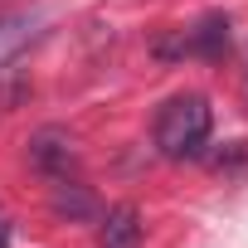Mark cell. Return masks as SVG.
<instances>
[{
	"mask_svg": "<svg viewBox=\"0 0 248 248\" xmlns=\"http://www.w3.org/2000/svg\"><path fill=\"white\" fill-rule=\"evenodd\" d=\"M229 49V20L224 15H204L195 30H185V54L195 59H224Z\"/></svg>",
	"mask_w": 248,
	"mask_h": 248,
	"instance_id": "cell-4",
	"label": "cell"
},
{
	"mask_svg": "<svg viewBox=\"0 0 248 248\" xmlns=\"http://www.w3.org/2000/svg\"><path fill=\"white\" fill-rule=\"evenodd\" d=\"M30 34H34L30 20H0V68H5V63L30 44Z\"/></svg>",
	"mask_w": 248,
	"mask_h": 248,
	"instance_id": "cell-6",
	"label": "cell"
},
{
	"mask_svg": "<svg viewBox=\"0 0 248 248\" xmlns=\"http://www.w3.org/2000/svg\"><path fill=\"white\" fill-rule=\"evenodd\" d=\"M30 166H34L39 175H49V180L68 175V170L78 166V151H73V137H68L63 127H39V132L30 137Z\"/></svg>",
	"mask_w": 248,
	"mask_h": 248,
	"instance_id": "cell-2",
	"label": "cell"
},
{
	"mask_svg": "<svg viewBox=\"0 0 248 248\" xmlns=\"http://www.w3.org/2000/svg\"><path fill=\"white\" fill-rule=\"evenodd\" d=\"M209 122H214V117H209V102H204L200 93H180V97H170V102L156 112L151 141H156V151H161L166 161H190V156L204 151Z\"/></svg>",
	"mask_w": 248,
	"mask_h": 248,
	"instance_id": "cell-1",
	"label": "cell"
},
{
	"mask_svg": "<svg viewBox=\"0 0 248 248\" xmlns=\"http://www.w3.org/2000/svg\"><path fill=\"white\" fill-rule=\"evenodd\" d=\"M97 243H102V248H137V243H141V214H137V204L107 209V224H102Z\"/></svg>",
	"mask_w": 248,
	"mask_h": 248,
	"instance_id": "cell-5",
	"label": "cell"
},
{
	"mask_svg": "<svg viewBox=\"0 0 248 248\" xmlns=\"http://www.w3.org/2000/svg\"><path fill=\"white\" fill-rule=\"evenodd\" d=\"M156 54L161 59H185V30L170 34V39H156Z\"/></svg>",
	"mask_w": 248,
	"mask_h": 248,
	"instance_id": "cell-7",
	"label": "cell"
},
{
	"mask_svg": "<svg viewBox=\"0 0 248 248\" xmlns=\"http://www.w3.org/2000/svg\"><path fill=\"white\" fill-rule=\"evenodd\" d=\"M49 209H54L59 219H68V224H93V219L102 214L97 195H93L83 180H68V175L54 180V190H49Z\"/></svg>",
	"mask_w": 248,
	"mask_h": 248,
	"instance_id": "cell-3",
	"label": "cell"
}]
</instances>
